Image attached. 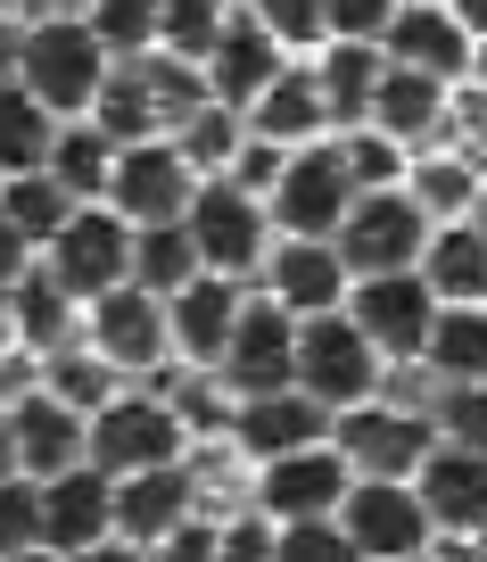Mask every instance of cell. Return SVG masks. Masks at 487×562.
Masks as SVG:
<instances>
[{"mask_svg":"<svg viewBox=\"0 0 487 562\" xmlns=\"http://www.w3.org/2000/svg\"><path fill=\"white\" fill-rule=\"evenodd\" d=\"M446 9H454L463 25H471V34H487V0H446Z\"/></svg>","mask_w":487,"mask_h":562,"instance_id":"51","label":"cell"},{"mask_svg":"<svg viewBox=\"0 0 487 562\" xmlns=\"http://www.w3.org/2000/svg\"><path fill=\"white\" fill-rule=\"evenodd\" d=\"M199 199V166L182 158L174 140H124L116 149V182H107V207L124 215V224H182Z\"/></svg>","mask_w":487,"mask_h":562,"instance_id":"8","label":"cell"},{"mask_svg":"<svg viewBox=\"0 0 487 562\" xmlns=\"http://www.w3.org/2000/svg\"><path fill=\"white\" fill-rule=\"evenodd\" d=\"M348 488H355V463L339 456L331 439H314V447H297V456L264 463L257 505L273 513V521H314V513H339V505H348Z\"/></svg>","mask_w":487,"mask_h":562,"instance_id":"14","label":"cell"},{"mask_svg":"<svg viewBox=\"0 0 487 562\" xmlns=\"http://www.w3.org/2000/svg\"><path fill=\"white\" fill-rule=\"evenodd\" d=\"M25 257H34V240H25V232L9 224V215H0V299H9V290H18L25 273H34V265H25Z\"/></svg>","mask_w":487,"mask_h":562,"instance_id":"47","label":"cell"},{"mask_svg":"<svg viewBox=\"0 0 487 562\" xmlns=\"http://www.w3.org/2000/svg\"><path fill=\"white\" fill-rule=\"evenodd\" d=\"M339 529L355 538V554L364 562H405L430 546V505H421L414 480H355L348 505H339Z\"/></svg>","mask_w":487,"mask_h":562,"instance_id":"10","label":"cell"},{"mask_svg":"<svg viewBox=\"0 0 487 562\" xmlns=\"http://www.w3.org/2000/svg\"><path fill=\"white\" fill-rule=\"evenodd\" d=\"M264 281H273V306H290L297 323L306 315H331V306H348V265H339L331 240H290L281 232V248L264 257Z\"/></svg>","mask_w":487,"mask_h":562,"instance_id":"20","label":"cell"},{"mask_svg":"<svg viewBox=\"0 0 487 562\" xmlns=\"http://www.w3.org/2000/svg\"><path fill=\"white\" fill-rule=\"evenodd\" d=\"M471 25L454 18L446 0H397V18H388V34H381V50H388V67H414V75H438V83H471Z\"/></svg>","mask_w":487,"mask_h":562,"instance_id":"13","label":"cell"},{"mask_svg":"<svg viewBox=\"0 0 487 562\" xmlns=\"http://www.w3.org/2000/svg\"><path fill=\"white\" fill-rule=\"evenodd\" d=\"M314 91H322V116H331V124H372L381 42H331V50H322V67H314Z\"/></svg>","mask_w":487,"mask_h":562,"instance_id":"27","label":"cell"},{"mask_svg":"<svg viewBox=\"0 0 487 562\" xmlns=\"http://www.w3.org/2000/svg\"><path fill=\"white\" fill-rule=\"evenodd\" d=\"M18 348V323H9V299H0V356Z\"/></svg>","mask_w":487,"mask_h":562,"instance_id":"54","label":"cell"},{"mask_svg":"<svg viewBox=\"0 0 487 562\" xmlns=\"http://www.w3.org/2000/svg\"><path fill=\"white\" fill-rule=\"evenodd\" d=\"M240 124L248 116H231V108H191V116H182L174 124V149H182V158H191V166H231V149H240Z\"/></svg>","mask_w":487,"mask_h":562,"instance_id":"39","label":"cell"},{"mask_svg":"<svg viewBox=\"0 0 487 562\" xmlns=\"http://www.w3.org/2000/svg\"><path fill=\"white\" fill-rule=\"evenodd\" d=\"M231 381V397H264V389H297V315L273 299L240 306V323H231L224 339V364H215Z\"/></svg>","mask_w":487,"mask_h":562,"instance_id":"12","label":"cell"},{"mask_svg":"<svg viewBox=\"0 0 487 562\" xmlns=\"http://www.w3.org/2000/svg\"><path fill=\"white\" fill-rule=\"evenodd\" d=\"M372 124H381L397 149H421L454 124V100L438 75H414V67H381V91H372Z\"/></svg>","mask_w":487,"mask_h":562,"instance_id":"24","label":"cell"},{"mask_svg":"<svg viewBox=\"0 0 487 562\" xmlns=\"http://www.w3.org/2000/svg\"><path fill=\"white\" fill-rule=\"evenodd\" d=\"M50 140H58V116L9 75V83H0V175H42V166H50Z\"/></svg>","mask_w":487,"mask_h":562,"instance_id":"28","label":"cell"},{"mask_svg":"<svg viewBox=\"0 0 487 562\" xmlns=\"http://www.w3.org/2000/svg\"><path fill=\"white\" fill-rule=\"evenodd\" d=\"M339 158H348L355 191H388V182H405V149L381 133V124H355V133L339 140Z\"/></svg>","mask_w":487,"mask_h":562,"instance_id":"41","label":"cell"},{"mask_svg":"<svg viewBox=\"0 0 487 562\" xmlns=\"http://www.w3.org/2000/svg\"><path fill=\"white\" fill-rule=\"evenodd\" d=\"M215 546H224V529H215V521H199V513H191V521H174L166 538L149 546V562H215Z\"/></svg>","mask_w":487,"mask_h":562,"instance_id":"45","label":"cell"},{"mask_svg":"<svg viewBox=\"0 0 487 562\" xmlns=\"http://www.w3.org/2000/svg\"><path fill=\"white\" fill-rule=\"evenodd\" d=\"M9 472H18V422L0 414V480H9Z\"/></svg>","mask_w":487,"mask_h":562,"instance_id":"50","label":"cell"},{"mask_svg":"<svg viewBox=\"0 0 487 562\" xmlns=\"http://www.w3.org/2000/svg\"><path fill=\"white\" fill-rule=\"evenodd\" d=\"M91 348L116 372H149L174 356V331H166V299L140 290V281H116L107 299H91Z\"/></svg>","mask_w":487,"mask_h":562,"instance_id":"15","label":"cell"},{"mask_svg":"<svg viewBox=\"0 0 487 562\" xmlns=\"http://www.w3.org/2000/svg\"><path fill=\"white\" fill-rule=\"evenodd\" d=\"M297 389L322 397L331 414H348V405H364L372 389H381V348L348 323V306L297 323Z\"/></svg>","mask_w":487,"mask_h":562,"instance_id":"4","label":"cell"},{"mask_svg":"<svg viewBox=\"0 0 487 562\" xmlns=\"http://www.w3.org/2000/svg\"><path fill=\"white\" fill-rule=\"evenodd\" d=\"M0 562H67V554H50V546H25V554H0Z\"/></svg>","mask_w":487,"mask_h":562,"instance_id":"53","label":"cell"},{"mask_svg":"<svg viewBox=\"0 0 487 562\" xmlns=\"http://www.w3.org/2000/svg\"><path fill=\"white\" fill-rule=\"evenodd\" d=\"M100 538H116V480L100 463H75V472L42 480V546L50 554H83Z\"/></svg>","mask_w":487,"mask_h":562,"instance_id":"16","label":"cell"},{"mask_svg":"<svg viewBox=\"0 0 487 562\" xmlns=\"http://www.w3.org/2000/svg\"><path fill=\"white\" fill-rule=\"evenodd\" d=\"M355 207V175L339 158V140H297L281 158V182L264 191V215H273L290 240H331Z\"/></svg>","mask_w":487,"mask_h":562,"instance_id":"3","label":"cell"},{"mask_svg":"<svg viewBox=\"0 0 487 562\" xmlns=\"http://www.w3.org/2000/svg\"><path fill=\"white\" fill-rule=\"evenodd\" d=\"M25 546H42V480L9 472L0 480V554H25Z\"/></svg>","mask_w":487,"mask_h":562,"instance_id":"43","label":"cell"},{"mask_svg":"<svg viewBox=\"0 0 487 562\" xmlns=\"http://www.w3.org/2000/svg\"><path fill=\"white\" fill-rule=\"evenodd\" d=\"M430 232L438 224L421 215V199L405 191V182H388V191H355V207H348V224L331 232V248H339V265H348L355 281L364 273H414Z\"/></svg>","mask_w":487,"mask_h":562,"instance_id":"1","label":"cell"},{"mask_svg":"<svg viewBox=\"0 0 487 562\" xmlns=\"http://www.w3.org/2000/svg\"><path fill=\"white\" fill-rule=\"evenodd\" d=\"M322 422H331V405H322V397H306V389H264V397L231 405V439H240L257 463H273V456L314 447V439H322Z\"/></svg>","mask_w":487,"mask_h":562,"instance_id":"19","label":"cell"},{"mask_svg":"<svg viewBox=\"0 0 487 562\" xmlns=\"http://www.w3.org/2000/svg\"><path fill=\"white\" fill-rule=\"evenodd\" d=\"M0 9H18V0H0Z\"/></svg>","mask_w":487,"mask_h":562,"instance_id":"58","label":"cell"},{"mask_svg":"<svg viewBox=\"0 0 487 562\" xmlns=\"http://www.w3.org/2000/svg\"><path fill=\"white\" fill-rule=\"evenodd\" d=\"M58 9H91V0H58Z\"/></svg>","mask_w":487,"mask_h":562,"instance_id":"56","label":"cell"},{"mask_svg":"<svg viewBox=\"0 0 487 562\" xmlns=\"http://www.w3.org/2000/svg\"><path fill=\"white\" fill-rule=\"evenodd\" d=\"M322 91H314V67H281L273 83L257 91V108H248V133L281 140V149H297V140H322Z\"/></svg>","mask_w":487,"mask_h":562,"instance_id":"26","label":"cell"},{"mask_svg":"<svg viewBox=\"0 0 487 562\" xmlns=\"http://www.w3.org/2000/svg\"><path fill=\"white\" fill-rule=\"evenodd\" d=\"M42 389H50V397H67V405H83V414H100V405L116 397V364H107L100 348H58Z\"/></svg>","mask_w":487,"mask_h":562,"instance_id":"36","label":"cell"},{"mask_svg":"<svg viewBox=\"0 0 487 562\" xmlns=\"http://www.w3.org/2000/svg\"><path fill=\"white\" fill-rule=\"evenodd\" d=\"M9 422H18V472L25 480H58L75 463H91V414L83 405L34 389L25 405H9Z\"/></svg>","mask_w":487,"mask_h":562,"instance_id":"17","label":"cell"},{"mask_svg":"<svg viewBox=\"0 0 487 562\" xmlns=\"http://www.w3.org/2000/svg\"><path fill=\"white\" fill-rule=\"evenodd\" d=\"M191 273H207V265H199L191 224H133V281H140V290L174 299Z\"/></svg>","mask_w":487,"mask_h":562,"instance_id":"30","label":"cell"},{"mask_svg":"<svg viewBox=\"0 0 487 562\" xmlns=\"http://www.w3.org/2000/svg\"><path fill=\"white\" fill-rule=\"evenodd\" d=\"M405 562H430V554H405Z\"/></svg>","mask_w":487,"mask_h":562,"instance_id":"57","label":"cell"},{"mask_svg":"<svg viewBox=\"0 0 487 562\" xmlns=\"http://www.w3.org/2000/svg\"><path fill=\"white\" fill-rule=\"evenodd\" d=\"M438 439L446 447H471V456H487V381H446L438 389Z\"/></svg>","mask_w":487,"mask_h":562,"instance_id":"40","label":"cell"},{"mask_svg":"<svg viewBox=\"0 0 487 562\" xmlns=\"http://www.w3.org/2000/svg\"><path fill=\"white\" fill-rule=\"evenodd\" d=\"M231 323H240V281H231V273H191L174 299H166L174 356H191V364H224Z\"/></svg>","mask_w":487,"mask_h":562,"instance_id":"21","label":"cell"},{"mask_svg":"<svg viewBox=\"0 0 487 562\" xmlns=\"http://www.w3.org/2000/svg\"><path fill=\"white\" fill-rule=\"evenodd\" d=\"M67 562H149V546H133V538H100V546H83V554H67Z\"/></svg>","mask_w":487,"mask_h":562,"instance_id":"48","label":"cell"},{"mask_svg":"<svg viewBox=\"0 0 487 562\" xmlns=\"http://www.w3.org/2000/svg\"><path fill=\"white\" fill-rule=\"evenodd\" d=\"M348 323L381 348V364H405V356L430 348V323H438V290L414 273H364L348 281Z\"/></svg>","mask_w":487,"mask_h":562,"instance_id":"7","label":"cell"},{"mask_svg":"<svg viewBox=\"0 0 487 562\" xmlns=\"http://www.w3.org/2000/svg\"><path fill=\"white\" fill-rule=\"evenodd\" d=\"M0 215H9V224H18L34 248H50V240H58V224L75 215V199L58 191L50 166H42V175H9V182H0Z\"/></svg>","mask_w":487,"mask_h":562,"instance_id":"33","label":"cell"},{"mask_svg":"<svg viewBox=\"0 0 487 562\" xmlns=\"http://www.w3.org/2000/svg\"><path fill=\"white\" fill-rule=\"evenodd\" d=\"M215 562H273V529L231 521V529H224V546H215Z\"/></svg>","mask_w":487,"mask_h":562,"instance_id":"46","label":"cell"},{"mask_svg":"<svg viewBox=\"0 0 487 562\" xmlns=\"http://www.w3.org/2000/svg\"><path fill=\"white\" fill-rule=\"evenodd\" d=\"M414 488H421V505H430L438 529H463V538H471V529H487V456L438 439L430 456H421Z\"/></svg>","mask_w":487,"mask_h":562,"instance_id":"23","label":"cell"},{"mask_svg":"<svg viewBox=\"0 0 487 562\" xmlns=\"http://www.w3.org/2000/svg\"><path fill=\"white\" fill-rule=\"evenodd\" d=\"M471 224L487 232V175H479V199H471Z\"/></svg>","mask_w":487,"mask_h":562,"instance_id":"55","label":"cell"},{"mask_svg":"<svg viewBox=\"0 0 487 562\" xmlns=\"http://www.w3.org/2000/svg\"><path fill=\"white\" fill-rule=\"evenodd\" d=\"M91 463L107 480L149 472V463H182V414L157 397H107L91 414Z\"/></svg>","mask_w":487,"mask_h":562,"instance_id":"11","label":"cell"},{"mask_svg":"<svg viewBox=\"0 0 487 562\" xmlns=\"http://www.w3.org/2000/svg\"><path fill=\"white\" fill-rule=\"evenodd\" d=\"M199 75H207V100H215V108L248 116V108H257V91L281 75V42L264 34L257 18H224V34H215V50L199 58Z\"/></svg>","mask_w":487,"mask_h":562,"instance_id":"18","label":"cell"},{"mask_svg":"<svg viewBox=\"0 0 487 562\" xmlns=\"http://www.w3.org/2000/svg\"><path fill=\"white\" fill-rule=\"evenodd\" d=\"M421 356L438 381H487V306H438Z\"/></svg>","mask_w":487,"mask_h":562,"instance_id":"31","label":"cell"},{"mask_svg":"<svg viewBox=\"0 0 487 562\" xmlns=\"http://www.w3.org/2000/svg\"><path fill=\"white\" fill-rule=\"evenodd\" d=\"M248 18H257L264 34L281 42V50H314V42L331 34V18H322V0H248Z\"/></svg>","mask_w":487,"mask_h":562,"instance_id":"42","label":"cell"},{"mask_svg":"<svg viewBox=\"0 0 487 562\" xmlns=\"http://www.w3.org/2000/svg\"><path fill=\"white\" fill-rule=\"evenodd\" d=\"M273 562H364V554H355V538L339 529V513H314V521L273 529Z\"/></svg>","mask_w":487,"mask_h":562,"instance_id":"38","label":"cell"},{"mask_svg":"<svg viewBox=\"0 0 487 562\" xmlns=\"http://www.w3.org/2000/svg\"><path fill=\"white\" fill-rule=\"evenodd\" d=\"M191 240H199V265L207 273H231V281H248L264 257H273V240H264V199L257 191H240L231 175H215V182H199V199H191Z\"/></svg>","mask_w":487,"mask_h":562,"instance_id":"5","label":"cell"},{"mask_svg":"<svg viewBox=\"0 0 487 562\" xmlns=\"http://www.w3.org/2000/svg\"><path fill=\"white\" fill-rule=\"evenodd\" d=\"M18 58H25V25L9 18V9H0V83H9V75H18Z\"/></svg>","mask_w":487,"mask_h":562,"instance_id":"49","label":"cell"},{"mask_svg":"<svg viewBox=\"0 0 487 562\" xmlns=\"http://www.w3.org/2000/svg\"><path fill=\"white\" fill-rule=\"evenodd\" d=\"M9 323H18V339H25V348L58 356V348H67V323H75V299L58 290L50 273H25L18 290H9Z\"/></svg>","mask_w":487,"mask_h":562,"instance_id":"32","label":"cell"},{"mask_svg":"<svg viewBox=\"0 0 487 562\" xmlns=\"http://www.w3.org/2000/svg\"><path fill=\"white\" fill-rule=\"evenodd\" d=\"M191 505H199L191 463H149V472H124V480H116V538L157 546L174 521H191Z\"/></svg>","mask_w":487,"mask_h":562,"instance_id":"22","label":"cell"},{"mask_svg":"<svg viewBox=\"0 0 487 562\" xmlns=\"http://www.w3.org/2000/svg\"><path fill=\"white\" fill-rule=\"evenodd\" d=\"M471 83H479V91H487V34H479V42H471Z\"/></svg>","mask_w":487,"mask_h":562,"instance_id":"52","label":"cell"},{"mask_svg":"<svg viewBox=\"0 0 487 562\" xmlns=\"http://www.w3.org/2000/svg\"><path fill=\"white\" fill-rule=\"evenodd\" d=\"M339 456L355 463V480H414L421 456L438 447V422L430 414H405V405H348L339 414Z\"/></svg>","mask_w":487,"mask_h":562,"instance_id":"9","label":"cell"},{"mask_svg":"<svg viewBox=\"0 0 487 562\" xmlns=\"http://www.w3.org/2000/svg\"><path fill=\"white\" fill-rule=\"evenodd\" d=\"M224 18H231L224 0H157V42L199 67V58L215 50V34H224Z\"/></svg>","mask_w":487,"mask_h":562,"instance_id":"35","label":"cell"},{"mask_svg":"<svg viewBox=\"0 0 487 562\" xmlns=\"http://www.w3.org/2000/svg\"><path fill=\"white\" fill-rule=\"evenodd\" d=\"M50 182L75 199V207L107 199V182H116V140H107L100 124H75V133H58V140H50Z\"/></svg>","mask_w":487,"mask_h":562,"instance_id":"29","label":"cell"},{"mask_svg":"<svg viewBox=\"0 0 487 562\" xmlns=\"http://www.w3.org/2000/svg\"><path fill=\"white\" fill-rule=\"evenodd\" d=\"M421 281L438 290V306H487V232L471 224H438L421 248Z\"/></svg>","mask_w":487,"mask_h":562,"instance_id":"25","label":"cell"},{"mask_svg":"<svg viewBox=\"0 0 487 562\" xmlns=\"http://www.w3.org/2000/svg\"><path fill=\"white\" fill-rule=\"evenodd\" d=\"M42 273H50L67 299H83V306L107 299L116 281H133V224H124L116 207H75L67 224H58Z\"/></svg>","mask_w":487,"mask_h":562,"instance_id":"6","label":"cell"},{"mask_svg":"<svg viewBox=\"0 0 487 562\" xmlns=\"http://www.w3.org/2000/svg\"><path fill=\"white\" fill-rule=\"evenodd\" d=\"M322 18H331V42H381L397 0H322Z\"/></svg>","mask_w":487,"mask_h":562,"instance_id":"44","label":"cell"},{"mask_svg":"<svg viewBox=\"0 0 487 562\" xmlns=\"http://www.w3.org/2000/svg\"><path fill=\"white\" fill-rule=\"evenodd\" d=\"M83 25L107 42V58H140V50H157V0H91Z\"/></svg>","mask_w":487,"mask_h":562,"instance_id":"37","label":"cell"},{"mask_svg":"<svg viewBox=\"0 0 487 562\" xmlns=\"http://www.w3.org/2000/svg\"><path fill=\"white\" fill-rule=\"evenodd\" d=\"M405 191L421 199V215H430V224H463L471 199H479V166H471V158H414Z\"/></svg>","mask_w":487,"mask_h":562,"instance_id":"34","label":"cell"},{"mask_svg":"<svg viewBox=\"0 0 487 562\" xmlns=\"http://www.w3.org/2000/svg\"><path fill=\"white\" fill-rule=\"evenodd\" d=\"M18 83L34 91L50 116H75V108H91L100 83H107V42L91 34L83 18H42V25H25Z\"/></svg>","mask_w":487,"mask_h":562,"instance_id":"2","label":"cell"}]
</instances>
